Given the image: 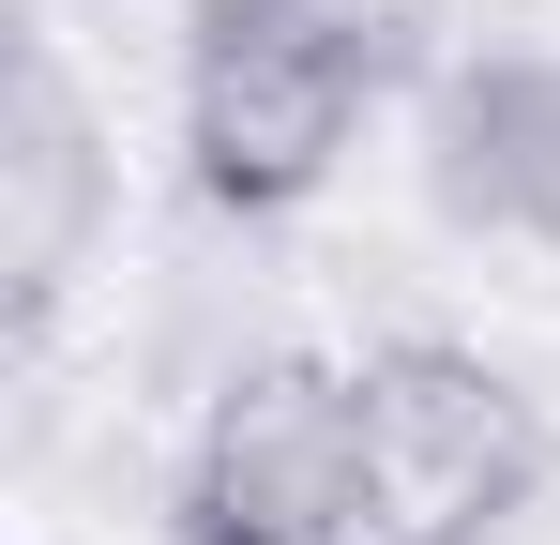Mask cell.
<instances>
[{
  "label": "cell",
  "mask_w": 560,
  "mask_h": 545,
  "mask_svg": "<svg viewBox=\"0 0 560 545\" xmlns=\"http://www.w3.org/2000/svg\"><path fill=\"white\" fill-rule=\"evenodd\" d=\"M424 197L485 243L560 258V46H485L424 91Z\"/></svg>",
  "instance_id": "277c9868"
},
{
  "label": "cell",
  "mask_w": 560,
  "mask_h": 545,
  "mask_svg": "<svg viewBox=\"0 0 560 545\" xmlns=\"http://www.w3.org/2000/svg\"><path fill=\"white\" fill-rule=\"evenodd\" d=\"M167 531L183 545H394L378 469H364V379L303 349L212 379L183 485H167Z\"/></svg>",
  "instance_id": "3957f363"
},
{
  "label": "cell",
  "mask_w": 560,
  "mask_h": 545,
  "mask_svg": "<svg viewBox=\"0 0 560 545\" xmlns=\"http://www.w3.org/2000/svg\"><path fill=\"white\" fill-rule=\"evenodd\" d=\"M92 228H106L92 91L61 77V46H15V106H0V272H15V334L61 318V288L92 272Z\"/></svg>",
  "instance_id": "5b68a950"
},
{
  "label": "cell",
  "mask_w": 560,
  "mask_h": 545,
  "mask_svg": "<svg viewBox=\"0 0 560 545\" xmlns=\"http://www.w3.org/2000/svg\"><path fill=\"white\" fill-rule=\"evenodd\" d=\"M409 0H183V182L212 212H303L364 152Z\"/></svg>",
  "instance_id": "6da1fadb"
},
{
  "label": "cell",
  "mask_w": 560,
  "mask_h": 545,
  "mask_svg": "<svg viewBox=\"0 0 560 545\" xmlns=\"http://www.w3.org/2000/svg\"><path fill=\"white\" fill-rule=\"evenodd\" d=\"M349 379H364V469H378L394 545H515L530 531L560 440L515 363L455 349V334H378Z\"/></svg>",
  "instance_id": "7a4b0ae2"
}]
</instances>
